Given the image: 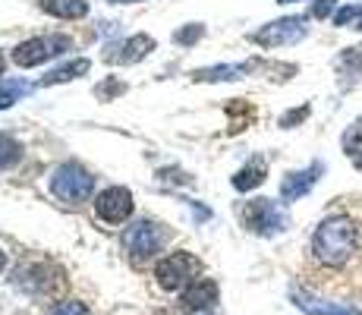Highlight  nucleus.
I'll return each mask as SVG.
<instances>
[{
    "mask_svg": "<svg viewBox=\"0 0 362 315\" xmlns=\"http://www.w3.org/2000/svg\"><path fill=\"white\" fill-rule=\"evenodd\" d=\"M309 104H303V108H293V110H287V114L281 117V120H277V126H281V130H293V126H299L305 120V117H309Z\"/></svg>",
    "mask_w": 362,
    "mask_h": 315,
    "instance_id": "obj_24",
    "label": "nucleus"
},
{
    "mask_svg": "<svg viewBox=\"0 0 362 315\" xmlns=\"http://www.w3.org/2000/svg\"><path fill=\"white\" fill-rule=\"evenodd\" d=\"M277 4H296V0H277Z\"/></svg>",
    "mask_w": 362,
    "mask_h": 315,
    "instance_id": "obj_33",
    "label": "nucleus"
},
{
    "mask_svg": "<svg viewBox=\"0 0 362 315\" xmlns=\"http://www.w3.org/2000/svg\"><path fill=\"white\" fill-rule=\"evenodd\" d=\"M13 284H16L23 293H29V297H51V293H57L60 287L66 284V277L57 265L25 262L13 271Z\"/></svg>",
    "mask_w": 362,
    "mask_h": 315,
    "instance_id": "obj_6",
    "label": "nucleus"
},
{
    "mask_svg": "<svg viewBox=\"0 0 362 315\" xmlns=\"http://www.w3.org/2000/svg\"><path fill=\"white\" fill-rule=\"evenodd\" d=\"M47 315H92V309L86 303H79V299H57L47 309Z\"/></svg>",
    "mask_w": 362,
    "mask_h": 315,
    "instance_id": "obj_21",
    "label": "nucleus"
},
{
    "mask_svg": "<svg viewBox=\"0 0 362 315\" xmlns=\"http://www.w3.org/2000/svg\"><path fill=\"white\" fill-rule=\"evenodd\" d=\"M196 277H202V262L192 256V252H186V249L170 252V256L158 258V265H155V281L167 293L186 290V287L196 281Z\"/></svg>",
    "mask_w": 362,
    "mask_h": 315,
    "instance_id": "obj_4",
    "label": "nucleus"
},
{
    "mask_svg": "<svg viewBox=\"0 0 362 315\" xmlns=\"http://www.w3.org/2000/svg\"><path fill=\"white\" fill-rule=\"evenodd\" d=\"M202 35H205V25H202V23H189V25H186V29H180L177 35H173V41H177V45H196V41L202 38Z\"/></svg>",
    "mask_w": 362,
    "mask_h": 315,
    "instance_id": "obj_22",
    "label": "nucleus"
},
{
    "mask_svg": "<svg viewBox=\"0 0 362 315\" xmlns=\"http://www.w3.org/2000/svg\"><path fill=\"white\" fill-rule=\"evenodd\" d=\"M259 63H224V67H208V69H199L192 73L196 82H227V79H240V76L252 73Z\"/></svg>",
    "mask_w": 362,
    "mask_h": 315,
    "instance_id": "obj_15",
    "label": "nucleus"
},
{
    "mask_svg": "<svg viewBox=\"0 0 362 315\" xmlns=\"http://www.w3.org/2000/svg\"><path fill=\"white\" fill-rule=\"evenodd\" d=\"M51 193L66 205H82L95 195V177L79 164H60L47 180Z\"/></svg>",
    "mask_w": 362,
    "mask_h": 315,
    "instance_id": "obj_5",
    "label": "nucleus"
},
{
    "mask_svg": "<svg viewBox=\"0 0 362 315\" xmlns=\"http://www.w3.org/2000/svg\"><path fill=\"white\" fill-rule=\"evenodd\" d=\"M19 158H23L19 142L13 136H6V132H0V171H10L13 164H19Z\"/></svg>",
    "mask_w": 362,
    "mask_h": 315,
    "instance_id": "obj_19",
    "label": "nucleus"
},
{
    "mask_svg": "<svg viewBox=\"0 0 362 315\" xmlns=\"http://www.w3.org/2000/svg\"><path fill=\"white\" fill-rule=\"evenodd\" d=\"M123 92H127V86H123V82L117 79V76H110V79H104L101 86L95 88V95H98L101 101H110V98H114V95H123Z\"/></svg>",
    "mask_w": 362,
    "mask_h": 315,
    "instance_id": "obj_23",
    "label": "nucleus"
},
{
    "mask_svg": "<svg viewBox=\"0 0 362 315\" xmlns=\"http://www.w3.org/2000/svg\"><path fill=\"white\" fill-rule=\"evenodd\" d=\"M344 151H346V158H350V164L356 167V171H362V132L359 130H350L344 136Z\"/></svg>",
    "mask_w": 362,
    "mask_h": 315,
    "instance_id": "obj_20",
    "label": "nucleus"
},
{
    "mask_svg": "<svg viewBox=\"0 0 362 315\" xmlns=\"http://www.w3.org/2000/svg\"><path fill=\"white\" fill-rule=\"evenodd\" d=\"M73 47V41L66 38V35H47V38H29L23 41V45L13 47V63H16L19 69H29V67H38V63L57 57V54H64Z\"/></svg>",
    "mask_w": 362,
    "mask_h": 315,
    "instance_id": "obj_8",
    "label": "nucleus"
},
{
    "mask_svg": "<svg viewBox=\"0 0 362 315\" xmlns=\"http://www.w3.org/2000/svg\"><path fill=\"white\" fill-rule=\"evenodd\" d=\"M264 177H268V167H264L262 158H252L246 167H240V171L233 173V189L236 193H252V189H259L264 183Z\"/></svg>",
    "mask_w": 362,
    "mask_h": 315,
    "instance_id": "obj_16",
    "label": "nucleus"
},
{
    "mask_svg": "<svg viewBox=\"0 0 362 315\" xmlns=\"http://www.w3.org/2000/svg\"><path fill=\"white\" fill-rule=\"evenodd\" d=\"M107 4H139V0H107Z\"/></svg>",
    "mask_w": 362,
    "mask_h": 315,
    "instance_id": "obj_31",
    "label": "nucleus"
},
{
    "mask_svg": "<svg viewBox=\"0 0 362 315\" xmlns=\"http://www.w3.org/2000/svg\"><path fill=\"white\" fill-rule=\"evenodd\" d=\"M41 13L57 19H82L88 16V4L86 0H38Z\"/></svg>",
    "mask_w": 362,
    "mask_h": 315,
    "instance_id": "obj_17",
    "label": "nucleus"
},
{
    "mask_svg": "<svg viewBox=\"0 0 362 315\" xmlns=\"http://www.w3.org/2000/svg\"><path fill=\"white\" fill-rule=\"evenodd\" d=\"M350 29H356V32H362V6H359V13H356V19H353V25Z\"/></svg>",
    "mask_w": 362,
    "mask_h": 315,
    "instance_id": "obj_28",
    "label": "nucleus"
},
{
    "mask_svg": "<svg viewBox=\"0 0 362 315\" xmlns=\"http://www.w3.org/2000/svg\"><path fill=\"white\" fill-rule=\"evenodd\" d=\"M155 45H158V41L151 38V35L139 32V35H132V38L123 41L120 54H114V57H107V60H110V63H123V67H129V63H139L142 57H148V54L155 51Z\"/></svg>",
    "mask_w": 362,
    "mask_h": 315,
    "instance_id": "obj_13",
    "label": "nucleus"
},
{
    "mask_svg": "<svg viewBox=\"0 0 362 315\" xmlns=\"http://www.w3.org/2000/svg\"><path fill=\"white\" fill-rule=\"evenodd\" d=\"M221 299V287L214 277H196L186 290H180V306L186 312H202V309H214Z\"/></svg>",
    "mask_w": 362,
    "mask_h": 315,
    "instance_id": "obj_11",
    "label": "nucleus"
},
{
    "mask_svg": "<svg viewBox=\"0 0 362 315\" xmlns=\"http://www.w3.org/2000/svg\"><path fill=\"white\" fill-rule=\"evenodd\" d=\"M322 173H325L322 161H312L303 171H290L287 177L281 180V202H296V199H303V195H309Z\"/></svg>",
    "mask_w": 362,
    "mask_h": 315,
    "instance_id": "obj_12",
    "label": "nucleus"
},
{
    "mask_svg": "<svg viewBox=\"0 0 362 315\" xmlns=\"http://www.w3.org/2000/svg\"><path fill=\"white\" fill-rule=\"evenodd\" d=\"M334 10H337V0H315V4H312V16L315 19L334 16Z\"/></svg>",
    "mask_w": 362,
    "mask_h": 315,
    "instance_id": "obj_26",
    "label": "nucleus"
},
{
    "mask_svg": "<svg viewBox=\"0 0 362 315\" xmlns=\"http://www.w3.org/2000/svg\"><path fill=\"white\" fill-rule=\"evenodd\" d=\"M290 303H293L299 312H305V315H362L356 306L331 303V299L309 293L305 287H290Z\"/></svg>",
    "mask_w": 362,
    "mask_h": 315,
    "instance_id": "obj_10",
    "label": "nucleus"
},
{
    "mask_svg": "<svg viewBox=\"0 0 362 315\" xmlns=\"http://www.w3.org/2000/svg\"><path fill=\"white\" fill-rule=\"evenodd\" d=\"M189 315H218V309H202V312H189Z\"/></svg>",
    "mask_w": 362,
    "mask_h": 315,
    "instance_id": "obj_29",
    "label": "nucleus"
},
{
    "mask_svg": "<svg viewBox=\"0 0 362 315\" xmlns=\"http://www.w3.org/2000/svg\"><path fill=\"white\" fill-rule=\"evenodd\" d=\"M167 240H170V230L161 227V224L151 221V218L132 221L129 227L120 234L123 249H127L136 262H148V258H155L158 252H164Z\"/></svg>",
    "mask_w": 362,
    "mask_h": 315,
    "instance_id": "obj_3",
    "label": "nucleus"
},
{
    "mask_svg": "<svg viewBox=\"0 0 362 315\" xmlns=\"http://www.w3.org/2000/svg\"><path fill=\"white\" fill-rule=\"evenodd\" d=\"M192 214H196L199 221H208V218H211V212H208L205 205H196V202H192Z\"/></svg>",
    "mask_w": 362,
    "mask_h": 315,
    "instance_id": "obj_27",
    "label": "nucleus"
},
{
    "mask_svg": "<svg viewBox=\"0 0 362 315\" xmlns=\"http://www.w3.org/2000/svg\"><path fill=\"white\" fill-rule=\"evenodd\" d=\"M356 13H359V6H353V4L340 6V10L334 13V25H337V29H346V25H353V19H356Z\"/></svg>",
    "mask_w": 362,
    "mask_h": 315,
    "instance_id": "obj_25",
    "label": "nucleus"
},
{
    "mask_svg": "<svg viewBox=\"0 0 362 315\" xmlns=\"http://www.w3.org/2000/svg\"><path fill=\"white\" fill-rule=\"evenodd\" d=\"M334 67H337V76H340V88L356 86V82L362 79V45L346 47Z\"/></svg>",
    "mask_w": 362,
    "mask_h": 315,
    "instance_id": "obj_14",
    "label": "nucleus"
},
{
    "mask_svg": "<svg viewBox=\"0 0 362 315\" xmlns=\"http://www.w3.org/2000/svg\"><path fill=\"white\" fill-rule=\"evenodd\" d=\"M132 193L127 186H107L104 193L95 195V214L104 221V224H127L132 218Z\"/></svg>",
    "mask_w": 362,
    "mask_h": 315,
    "instance_id": "obj_9",
    "label": "nucleus"
},
{
    "mask_svg": "<svg viewBox=\"0 0 362 315\" xmlns=\"http://www.w3.org/2000/svg\"><path fill=\"white\" fill-rule=\"evenodd\" d=\"M309 35V23L305 16H284V19H274V23H264L259 32L249 35V41L259 47H284V45H296Z\"/></svg>",
    "mask_w": 362,
    "mask_h": 315,
    "instance_id": "obj_7",
    "label": "nucleus"
},
{
    "mask_svg": "<svg viewBox=\"0 0 362 315\" xmlns=\"http://www.w3.org/2000/svg\"><path fill=\"white\" fill-rule=\"evenodd\" d=\"M88 69H92V60H86V57H76L73 63H66V67H57V69H54V73H47L45 79H41V86H60V82L79 79V76H86Z\"/></svg>",
    "mask_w": 362,
    "mask_h": 315,
    "instance_id": "obj_18",
    "label": "nucleus"
},
{
    "mask_svg": "<svg viewBox=\"0 0 362 315\" xmlns=\"http://www.w3.org/2000/svg\"><path fill=\"white\" fill-rule=\"evenodd\" d=\"M356 243H359V234H356L353 218H346V214H328L315 227V234H312L309 249L315 256V262L328 265V268H344L353 258V252H356Z\"/></svg>",
    "mask_w": 362,
    "mask_h": 315,
    "instance_id": "obj_1",
    "label": "nucleus"
},
{
    "mask_svg": "<svg viewBox=\"0 0 362 315\" xmlns=\"http://www.w3.org/2000/svg\"><path fill=\"white\" fill-rule=\"evenodd\" d=\"M4 268H6V252L0 249V271H4Z\"/></svg>",
    "mask_w": 362,
    "mask_h": 315,
    "instance_id": "obj_30",
    "label": "nucleus"
},
{
    "mask_svg": "<svg viewBox=\"0 0 362 315\" xmlns=\"http://www.w3.org/2000/svg\"><path fill=\"white\" fill-rule=\"evenodd\" d=\"M240 221H243V227H246L249 234L264 236V240L281 236V234H287L290 230V214L284 212L281 202H271V199L246 202V205L240 208Z\"/></svg>",
    "mask_w": 362,
    "mask_h": 315,
    "instance_id": "obj_2",
    "label": "nucleus"
},
{
    "mask_svg": "<svg viewBox=\"0 0 362 315\" xmlns=\"http://www.w3.org/2000/svg\"><path fill=\"white\" fill-rule=\"evenodd\" d=\"M0 76H4V54H0Z\"/></svg>",
    "mask_w": 362,
    "mask_h": 315,
    "instance_id": "obj_32",
    "label": "nucleus"
}]
</instances>
